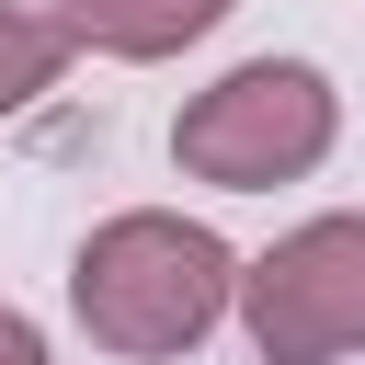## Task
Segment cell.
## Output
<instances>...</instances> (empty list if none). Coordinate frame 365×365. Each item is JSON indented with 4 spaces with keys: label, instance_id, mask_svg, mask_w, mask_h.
<instances>
[{
    "label": "cell",
    "instance_id": "6da1fadb",
    "mask_svg": "<svg viewBox=\"0 0 365 365\" xmlns=\"http://www.w3.org/2000/svg\"><path fill=\"white\" fill-rule=\"evenodd\" d=\"M228 297H240V251H228L217 228L171 217V205H125V217H103V228L80 240V262H68V308H80V331H91L103 354H137V365L194 354V342L228 319Z\"/></svg>",
    "mask_w": 365,
    "mask_h": 365
},
{
    "label": "cell",
    "instance_id": "8992f818",
    "mask_svg": "<svg viewBox=\"0 0 365 365\" xmlns=\"http://www.w3.org/2000/svg\"><path fill=\"white\" fill-rule=\"evenodd\" d=\"M0 365H46V331H34L23 308H0Z\"/></svg>",
    "mask_w": 365,
    "mask_h": 365
},
{
    "label": "cell",
    "instance_id": "3957f363",
    "mask_svg": "<svg viewBox=\"0 0 365 365\" xmlns=\"http://www.w3.org/2000/svg\"><path fill=\"white\" fill-rule=\"evenodd\" d=\"M262 342V365H331V354H365V217H308L285 228L262 262H240V297H228Z\"/></svg>",
    "mask_w": 365,
    "mask_h": 365
},
{
    "label": "cell",
    "instance_id": "7a4b0ae2",
    "mask_svg": "<svg viewBox=\"0 0 365 365\" xmlns=\"http://www.w3.org/2000/svg\"><path fill=\"white\" fill-rule=\"evenodd\" d=\"M331 137H342V91L308 57H240L228 80H205L171 114V160L194 182H228V194H274V182L319 171Z\"/></svg>",
    "mask_w": 365,
    "mask_h": 365
},
{
    "label": "cell",
    "instance_id": "277c9868",
    "mask_svg": "<svg viewBox=\"0 0 365 365\" xmlns=\"http://www.w3.org/2000/svg\"><path fill=\"white\" fill-rule=\"evenodd\" d=\"M68 46H91V57H171V46H194V34H217L240 0H34Z\"/></svg>",
    "mask_w": 365,
    "mask_h": 365
},
{
    "label": "cell",
    "instance_id": "5b68a950",
    "mask_svg": "<svg viewBox=\"0 0 365 365\" xmlns=\"http://www.w3.org/2000/svg\"><path fill=\"white\" fill-rule=\"evenodd\" d=\"M80 46L34 11V0H0V114H23V103H46L57 91V68H68Z\"/></svg>",
    "mask_w": 365,
    "mask_h": 365
}]
</instances>
